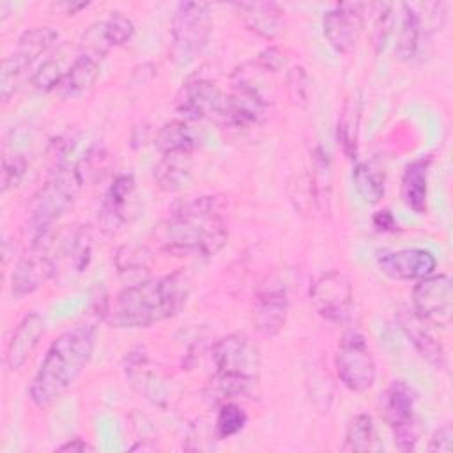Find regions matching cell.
I'll list each match as a JSON object with an SVG mask.
<instances>
[{
  "mask_svg": "<svg viewBox=\"0 0 453 453\" xmlns=\"http://www.w3.org/2000/svg\"><path fill=\"white\" fill-rule=\"evenodd\" d=\"M228 242L223 203L216 196L177 202L159 230V244L170 255L211 258Z\"/></svg>",
  "mask_w": 453,
  "mask_h": 453,
  "instance_id": "1",
  "label": "cell"
},
{
  "mask_svg": "<svg viewBox=\"0 0 453 453\" xmlns=\"http://www.w3.org/2000/svg\"><path fill=\"white\" fill-rule=\"evenodd\" d=\"M191 278L175 271L122 288L104 310V320L115 329H142L175 317L188 303Z\"/></svg>",
  "mask_w": 453,
  "mask_h": 453,
  "instance_id": "2",
  "label": "cell"
},
{
  "mask_svg": "<svg viewBox=\"0 0 453 453\" xmlns=\"http://www.w3.org/2000/svg\"><path fill=\"white\" fill-rule=\"evenodd\" d=\"M97 329L81 322L60 333L42 356L27 395L37 409H48L60 400L88 365L96 347Z\"/></svg>",
  "mask_w": 453,
  "mask_h": 453,
  "instance_id": "3",
  "label": "cell"
},
{
  "mask_svg": "<svg viewBox=\"0 0 453 453\" xmlns=\"http://www.w3.org/2000/svg\"><path fill=\"white\" fill-rule=\"evenodd\" d=\"M83 184L76 163L62 161L51 168L46 182L32 195L27 205V230L32 242L51 232V226L74 203Z\"/></svg>",
  "mask_w": 453,
  "mask_h": 453,
  "instance_id": "4",
  "label": "cell"
},
{
  "mask_svg": "<svg viewBox=\"0 0 453 453\" xmlns=\"http://www.w3.org/2000/svg\"><path fill=\"white\" fill-rule=\"evenodd\" d=\"M212 34V12L205 2H182L170 27V58L175 65L195 62Z\"/></svg>",
  "mask_w": 453,
  "mask_h": 453,
  "instance_id": "5",
  "label": "cell"
},
{
  "mask_svg": "<svg viewBox=\"0 0 453 453\" xmlns=\"http://www.w3.org/2000/svg\"><path fill=\"white\" fill-rule=\"evenodd\" d=\"M416 403L418 393L405 380H393L380 398L382 416L391 428L395 444L402 451H412L419 441Z\"/></svg>",
  "mask_w": 453,
  "mask_h": 453,
  "instance_id": "6",
  "label": "cell"
},
{
  "mask_svg": "<svg viewBox=\"0 0 453 453\" xmlns=\"http://www.w3.org/2000/svg\"><path fill=\"white\" fill-rule=\"evenodd\" d=\"M334 368L340 382L354 393H365L373 386L375 359L361 331L349 329L343 333L334 352Z\"/></svg>",
  "mask_w": 453,
  "mask_h": 453,
  "instance_id": "7",
  "label": "cell"
},
{
  "mask_svg": "<svg viewBox=\"0 0 453 453\" xmlns=\"http://www.w3.org/2000/svg\"><path fill=\"white\" fill-rule=\"evenodd\" d=\"M55 274V235L46 234L44 237L34 241L30 250L18 260L11 274V292L16 299H21L35 292Z\"/></svg>",
  "mask_w": 453,
  "mask_h": 453,
  "instance_id": "8",
  "label": "cell"
},
{
  "mask_svg": "<svg viewBox=\"0 0 453 453\" xmlns=\"http://www.w3.org/2000/svg\"><path fill=\"white\" fill-rule=\"evenodd\" d=\"M214 375L255 384L258 379L260 356L251 340L241 333L228 334L212 345Z\"/></svg>",
  "mask_w": 453,
  "mask_h": 453,
  "instance_id": "9",
  "label": "cell"
},
{
  "mask_svg": "<svg viewBox=\"0 0 453 453\" xmlns=\"http://www.w3.org/2000/svg\"><path fill=\"white\" fill-rule=\"evenodd\" d=\"M310 303L317 315L331 324H345L354 310L350 280L340 271H326L310 285Z\"/></svg>",
  "mask_w": 453,
  "mask_h": 453,
  "instance_id": "10",
  "label": "cell"
},
{
  "mask_svg": "<svg viewBox=\"0 0 453 453\" xmlns=\"http://www.w3.org/2000/svg\"><path fill=\"white\" fill-rule=\"evenodd\" d=\"M453 287L448 274H430L412 288V311L434 326H448L451 319Z\"/></svg>",
  "mask_w": 453,
  "mask_h": 453,
  "instance_id": "11",
  "label": "cell"
},
{
  "mask_svg": "<svg viewBox=\"0 0 453 453\" xmlns=\"http://www.w3.org/2000/svg\"><path fill=\"white\" fill-rule=\"evenodd\" d=\"M225 99L226 94H223L214 81L195 78L179 88L173 106L175 111L188 122H198L203 119L219 120Z\"/></svg>",
  "mask_w": 453,
  "mask_h": 453,
  "instance_id": "12",
  "label": "cell"
},
{
  "mask_svg": "<svg viewBox=\"0 0 453 453\" xmlns=\"http://www.w3.org/2000/svg\"><path fill=\"white\" fill-rule=\"evenodd\" d=\"M365 4L343 2L324 14V35L338 53H349L356 46L365 27Z\"/></svg>",
  "mask_w": 453,
  "mask_h": 453,
  "instance_id": "13",
  "label": "cell"
},
{
  "mask_svg": "<svg viewBox=\"0 0 453 453\" xmlns=\"http://www.w3.org/2000/svg\"><path fill=\"white\" fill-rule=\"evenodd\" d=\"M377 267L393 280L411 281L430 276L435 267V257L423 248H403V250H384L379 251Z\"/></svg>",
  "mask_w": 453,
  "mask_h": 453,
  "instance_id": "14",
  "label": "cell"
},
{
  "mask_svg": "<svg viewBox=\"0 0 453 453\" xmlns=\"http://www.w3.org/2000/svg\"><path fill=\"white\" fill-rule=\"evenodd\" d=\"M134 193L136 182L133 175L120 173L113 179V182L104 193L97 214V223L103 232L117 234L129 221V211L133 205Z\"/></svg>",
  "mask_w": 453,
  "mask_h": 453,
  "instance_id": "15",
  "label": "cell"
},
{
  "mask_svg": "<svg viewBox=\"0 0 453 453\" xmlns=\"http://www.w3.org/2000/svg\"><path fill=\"white\" fill-rule=\"evenodd\" d=\"M92 257V234L85 225H76L64 234L55 235L57 274L65 273L76 276L87 271ZM55 274V276H57Z\"/></svg>",
  "mask_w": 453,
  "mask_h": 453,
  "instance_id": "16",
  "label": "cell"
},
{
  "mask_svg": "<svg viewBox=\"0 0 453 453\" xmlns=\"http://www.w3.org/2000/svg\"><path fill=\"white\" fill-rule=\"evenodd\" d=\"M288 315V297L285 287L269 285L264 287L255 299L253 326L264 336H276Z\"/></svg>",
  "mask_w": 453,
  "mask_h": 453,
  "instance_id": "17",
  "label": "cell"
},
{
  "mask_svg": "<svg viewBox=\"0 0 453 453\" xmlns=\"http://www.w3.org/2000/svg\"><path fill=\"white\" fill-rule=\"evenodd\" d=\"M124 373L129 386L138 391L145 400L152 402L154 405H165L168 398V389L165 380L149 366V359L145 352L138 347L126 356Z\"/></svg>",
  "mask_w": 453,
  "mask_h": 453,
  "instance_id": "18",
  "label": "cell"
},
{
  "mask_svg": "<svg viewBox=\"0 0 453 453\" xmlns=\"http://www.w3.org/2000/svg\"><path fill=\"white\" fill-rule=\"evenodd\" d=\"M396 322L405 338L414 345L418 354L437 370L446 368V352L439 340L430 333L426 322L421 320L412 310H398Z\"/></svg>",
  "mask_w": 453,
  "mask_h": 453,
  "instance_id": "19",
  "label": "cell"
},
{
  "mask_svg": "<svg viewBox=\"0 0 453 453\" xmlns=\"http://www.w3.org/2000/svg\"><path fill=\"white\" fill-rule=\"evenodd\" d=\"M44 331H46L44 319L35 311L27 313L19 320L5 349V363L9 370L14 372L25 366V363L30 359L39 342L42 340Z\"/></svg>",
  "mask_w": 453,
  "mask_h": 453,
  "instance_id": "20",
  "label": "cell"
},
{
  "mask_svg": "<svg viewBox=\"0 0 453 453\" xmlns=\"http://www.w3.org/2000/svg\"><path fill=\"white\" fill-rule=\"evenodd\" d=\"M267 99L257 94L234 90L226 96L219 122L232 129H250L265 119Z\"/></svg>",
  "mask_w": 453,
  "mask_h": 453,
  "instance_id": "21",
  "label": "cell"
},
{
  "mask_svg": "<svg viewBox=\"0 0 453 453\" xmlns=\"http://www.w3.org/2000/svg\"><path fill=\"white\" fill-rule=\"evenodd\" d=\"M244 27L262 39H274L283 28V11L276 2L234 4Z\"/></svg>",
  "mask_w": 453,
  "mask_h": 453,
  "instance_id": "22",
  "label": "cell"
},
{
  "mask_svg": "<svg viewBox=\"0 0 453 453\" xmlns=\"http://www.w3.org/2000/svg\"><path fill=\"white\" fill-rule=\"evenodd\" d=\"M99 73H101L99 58L78 53L74 62L65 69V74L55 92L64 99L80 97L96 85Z\"/></svg>",
  "mask_w": 453,
  "mask_h": 453,
  "instance_id": "23",
  "label": "cell"
},
{
  "mask_svg": "<svg viewBox=\"0 0 453 453\" xmlns=\"http://www.w3.org/2000/svg\"><path fill=\"white\" fill-rule=\"evenodd\" d=\"M430 165H432L430 157L414 159L405 166L400 180V196L403 203L418 214H423L426 211Z\"/></svg>",
  "mask_w": 453,
  "mask_h": 453,
  "instance_id": "24",
  "label": "cell"
},
{
  "mask_svg": "<svg viewBox=\"0 0 453 453\" xmlns=\"http://www.w3.org/2000/svg\"><path fill=\"white\" fill-rule=\"evenodd\" d=\"M152 175L157 188L166 193L186 189L193 177L191 154H163L156 163Z\"/></svg>",
  "mask_w": 453,
  "mask_h": 453,
  "instance_id": "25",
  "label": "cell"
},
{
  "mask_svg": "<svg viewBox=\"0 0 453 453\" xmlns=\"http://www.w3.org/2000/svg\"><path fill=\"white\" fill-rule=\"evenodd\" d=\"M156 145L161 154H193L202 145V136L191 122L179 119L166 122L157 131Z\"/></svg>",
  "mask_w": 453,
  "mask_h": 453,
  "instance_id": "26",
  "label": "cell"
},
{
  "mask_svg": "<svg viewBox=\"0 0 453 453\" xmlns=\"http://www.w3.org/2000/svg\"><path fill=\"white\" fill-rule=\"evenodd\" d=\"M361 111H363V99H361V94L356 90L343 103V108L338 119V131H336L338 145L342 147V152L349 159L357 157Z\"/></svg>",
  "mask_w": 453,
  "mask_h": 453,
  "instance_id": "27",
  "label": "cell"
},
{
  "mask_svg": "<svg viewBox=\"0 0 453 453\" xmlns=\"http://www.w3.org/2000/svg\"><path fill=\"white\" fill-rule=\"evenodd\" d=\"M345 448L357 453H377L384 449L370 414L361 412L350 418L345 430Z\"/></svg>",
  "mask_w": 453,
  "mask_h": 453,
  "instance_id": "28",
  "label": "cell"
},
{
  "mask_svg": "<svg viewBox=\"0 0 453 453\" xmlns=\"http://www.w3.org/2000/svg\"><path fill=\"white\" fill-rule=\"evenodd\" d=\"M423 35V21L416 4H402V23L396 37L395 53L400 60H411L418 53Z\"/></svg>",
  "mask_w": 453,
  "mask_h": 453,
  "instance_id": "29",
  "label": "cell"
},
{
  "mask_svg": "<svg viewBox=\"0 0 453 453\" xmlns=\"http://www.w3.org/2000/svg\"><path fill=\"white\" fill-rule=\"evenodd\" d=\"M333 189V170L327 152L317 145L311 152V177H310V193L313 202L320 211H329Z\"/></svg>",
  "mask_w": 453,
  "mask_h": 453,
  "instance_id": "30",
  "label": "cell"
},
{
  "mask_svg": "<svg viewBox=\"0 0 453 453\" xmlns=\"http://www.w3.org/2000/svg\"><path fill=\"white\" fill-rule=\"evenodd\" d=\"M57 39H58V34L51 27L28 28L19 35L14 55L27 67H30L39 57H42L57 42Z\"/></svg>",
  "mask_w": 453,
  "mask_h": 453,
  "instance_id": "31",
  "label": "cell"
},
{
  "mask_svg": "<svg viewBox=\"0 0 453 453\" xmlns=\"http://www.w3.org/2000/svg\"><path fill=\"white\" fill-rule=\"evenodd\" d=\"M352 186L359 198L370 205L379 203L386 193L380 172L368 163H357L352 168Z\"/></svg>",
  "mask_w": 453,
  "mask_h": 453,
  "instance_id": "32",
  "label": "cell"
},
{
  "mask_svg": "<svg viewBox=\"0 0 453 453\" xmlns=\"http://www.w3.org/2000/svg\"><path fill=\"white\" fill-rule=\"evenodd\" d=\"M248 423L246 411L235 402H225L218 405V414L214 421V437L216 439H230L237 435Z\"/></svg>",
  "mask_w": 453,
  "mask_h": 453,
  "instance_id": "33",
  "label": "cell"
},
{
  "mask_svg": "<svg viewBox=\"0 0 453 453\" xmlns=\"http://www.w3.org/2000/svg\"><path fill=\"white\" fill-rule=\"evenodd\" d=\"M101 28L110 48L122 46L129 42L134 35V23L124 12L119 11L110 12L108 18L101 19Z\"/></svg>",
  "mask_w": 453,
  "mask_h": 453,
  "instance_id": "34",
  "label": "cell"
},
{
  "mask_svg": "<svg viewBox=\"0 0 453 453\" xmlns=\"http://www.w3.org/2000/svg\"><path fill=\"white\" fill-rule=\"evenodd\" d=\"M150 264V251L140 244H124L117 250L115 265L119 273H136L147 269Z\"/></svg>",
  "mask_w": 453,
  "mask_h": 453,
  "instance_id": "35",
  "label": "cell"
},
{
  "mask_svg": "<svg viewBox=\"0 0 453 453\" xmlns=\"http://www.w3.org/2000/svg\"><path fill=\"white\" fill-rule=\"evenodd\" d=\"M27 69L28 67L14 53L4 58L0 71V97L4 103H7L14 96L21 81V76Z\"/></svg>",
  "mask_w": 453,
  "mask_h": 453,
  "instance_id": "36",
  "label": "cell"
},
{
  "mask_svg": "<svg viewBox=\"0 0 453 453\" xmlns=\"http://www.w3.org/2000/svg\"><path fill=\"white\" fill-rule=\"evenodd\" d=\"M65 71L62 69V60L60 58H46L37 71L32 76V87L39 92H51L57 90L58 83L62 81Z\"/></svg>",
  "mask_w": 453,
  "mask_h": 453,
  "instance_id": "37",
  "label": "cell"
},
{
  "mask_svg": "<svg viewBox=\"0 0 453 453\" xmlns=\"http://www.w3.org/2000/svg\"><path fill=\"white\" fill-rule=\"evenodd\" d=\"M76 165L83 177V182H87V180L94 182L97 179L101 180L103 175L108 172L106 170L108 168V154L101 147H92Z\"/></svg>",
  "mask_w": 453,
  "mask_h": 453,
  "instance_id": "38",
  "label": "cell"
},
{
  "mask_svg": "<svg viewBox=\"0 0 453 453\" xmlns=\"http://www.w3.org/2000/svg\"><path fill=\"white\" fill-rule=\"evenodd\" d=\"M27 172V159L21 154H7L2 161V191L16 188Z\"/></svg>",
  "mask_w": 453,
  "mask_h": 453,
  "instance_id": "39",
  "label": "cell"
},
{
  "mask_svg": "<svg viewBox=\"0 0 453 453\" xmlns=\"http://www.w3.org/2000/svg\"><path fill=\"white\" fill-rule=\"evenodd\" d=\"M287 83H288V96L290 99L299 104V106H304L306 101H308V90H310V78H308V73L303 65H294L290 71H288V76H287Z\"/></svg>",
  "mask_w": 453,
  "mask_h": 453,
  "instance_id": "40",
  "label": "cell"
},
{
  "mask_svg": "<svg viewBox=\"0 0 453 453\" xmlns=\"http://www.w3.org/2000/svg\"><path fill=\"white\" fill-rule=\"evenodd\" d=\"M393 27H395L393 5H384L382 11L379 12L375 25H373V50L377 55L386 48V44L393 34Z\"/></svg>",
  "mask_w": 453,
  "mask_h": 453,
  "instance_id": "41",
  "label": "cell"
},
{
  "mask_svg": "<svg viewBox=\"0 0 453 453\" xmlns=\"http://www.w3.org/2000/svg\"><path fill=\"white\" fill-rule=\"evenodd\" d=\"M451 449H453V428L449 423H444L432 434L428 442V451L451 453Z\"/></svg>",
  "mask_w": 453,
  "mask_h": 453,
  "instance_id": "42",
  "label": "cell"
},
{
  "mask_svg": "<svg viewBox=\"0 0 453 453\" xmlns=\"http://www.w3.org/2000/svg\"><path fill=\"white\" fill-rule=\"evenodd\" d=\"M255 64L260 69H264L265 73H278L285 65V55L278 48L271 46V48H265L264 51L258 53Z\"/></svg>",
  "mask_w": 453,
  "mask_h": 453,
  "instance_id": "43",
  "label": "cell"
},
{
  "mask_svg": "<svg viewBox=\"0 0 453 453\" xmlns=\"http://www.w3.org/2000/svg\"><path fill=\"white\" fill-rule=\"evenodd\" d=\"M372 223L373 226L379 230V232H391L396 228V221H395V216L391 214V211L388 209H382V211H377L372 218Z\"/></svg>",
  "mask_w": 453,
  "mask_h": 453,
  "instance_id": "44",
  "label": "cell"
},
{
  "mask_svg": "<svg viewBox=\"0 0 453 453\" xmlns=\"http://www.w3.org/2000/svg\"><path fill=\"white\" fill-rule=\"evenodd\" d=\"M57 449L58 451H71V453H85V451H94V446L88 444L87 441L80 439V437H74V439L60 444Z\"/></svg>",
  "mask_w": 453,
  "mask_h": 453,
  "instance_id": "45",
  "label": "cell"
},
{
  "mask_svg": "<svg viewBox=\"0 0 453 453\" xmlns=\"http://www.w3.org/2000/svg\"><path fill=\"white\" fill-rule=\"evenodd\" d=\"M58 9L64 11V14H76L78 11L88 7V2H62V4H57Z\"/></svg>",
  "mask_w": 453,
  "mask_h": 453,
  "instance_id": "46",
  "label": "cell"
}]
</instances>
